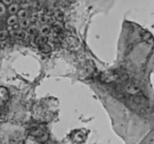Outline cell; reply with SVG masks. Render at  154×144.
Masks as SVG:
<instances>
[{
	"label": "cell",
	"instance_id": "1",
	"mask_svg": "<svg viewBox=\"0 0 154 144\" xmlns=\"http://www.w3.org/2000/svg\"><path fill=\"white\" fill-rule=\"evenodd\" d=\"M125 88V91L131 95H135L140 91V87L137 85H136V84H132V83H127Z\"/></svg>",
	"mask_w": 154,
	"mask_h": 144
},
{
	"label": "cell",
	"instance_id": "2",
	"mask_svg": "<svg viewBox=\"0 0 154 144\" xmlns=\"http://www.w3.org/2000/svg\"><path fill=\"white\" fill-rule=\"evenodd\" d=\"M10 35L11 36L14 37L15 38L17 39H23V38L26 37V31L23 30V29H12V30L10 31L9 32Z\"/></svg>",
	"mask_w": 154,
	"mask_h": 144
},
{
	"label": "cell",
	"instance_id": "3",
	"mask_svg": "<svg viewBox=\"0 0 154 144\" xmlns=\"http://www.w3.org/2000/svg\"><path fill=\"white\" fill-rule=\"evenodd\" d=\"M48 37L45 36V35H37L35 37V42L38 44V46L42 45V44H46L47 41H48Z\"/></svg>",
	"mask_w": 154,
	"mask_h": 144
},
{
	"label": "cell",
	"instance_id": "4",
	"mask_svg": "<svg viewBox=\"0 0 154 144\" xmlns=\"http://www.w3.org/2000/svg\"><path fill=\"white\" fill-rule=\"evenodd\" d=\"M20 5L17 3H14L13 2L11 5H10L8 7V13H9L11 15H15L16 14H17L18 11L20 10Z\"/></svg>",
	"mask_w": 154,
	"mask_h": 144
},
{
	"label": "cell",
	"instance_id": "5",
	"mask_svg": "<svg viewBox=\"0 0 154 144\" xmlns=\"http://www.w3.org/2000/svg\"><path fill=\"white\" fill-rule=\"evenodd\" d=\"M17 16L19 19H20V20L28 19V17H29V12H28V10L21 8V9H20L18 11V12H17Z\"/></svg>",
	"mask_w": 154,
	"mask_h": 144
},
{
	"label": "cell",
	"instance_id": "6",
	"mask_svg": "<svg viewBox=\"0 0 154 144\" xmlns=\"http://www.w3.org/2000/svg\"><path fill=\"white\" fill-rule=\"evenodd\" d=\"M18 23V17L17 15H11L7 19V24L9 26H14Z\"/></svg>",
	"mask_w": 154,
	"mask_h": 144
},
{
	"label": "cell",
	"instance_id": "7",
	"mask_svg": "<svg viewBox=\"0 0 154 144\" xmlns=\"http://www.w3.org/2000/svg\"><path fill=\"white\" fill-rule=\"evenodd\" d=\"M50 31H51V27H50V26H48V25L47 24L42 25V26H41L40 29H39V30H38V33H39V35L47 36V35L49 34Z\"/></svg>",
	"mask_w": 154,
	"mask_h": 144
},
{
	"label": "cell",
	"instance_id": "8",
	"mask_svg": "<svg viewBox=\"0 0 154 144\" xmlns=\"http://www.w3.org/2000/svg\"><path fill=\"white\" fill-rule=\"evenodd\" d=\"M26 32L27 34H29V35H35L38 33V29L36 26L30 25V26H29V27L26 29Z\"/></svg>",
	"mask_w": 154,
	"mask_h": 144
},
{
	"label": "cell",
	"instance_id": "9",
	"mask_svg": "<svg viewBox=\"0 0 154 144\" xmlns=\"http://www.w3.org/2000/svg\"><path fill=\"white\" fill-rule=\"evenodd\" d=\"M30 20H29V19H26V20H20V22H19V27L20 28V29H27L29 26H30Z\"/></svg>",
	"mask_w": 154,
	"mask_h": 144
},
{
	"label": "cell",
	"instance_id": "10",
	"mask_svg": "<svg viewBox=\"0 0 154 144\" xmlns=\"http://www.w3.org/2000/svg\"><path fill=\"white\" fill-rule=\"evenodd\" d=\"M54 17L58 21H62L63 20L64 15H63V13L61 10L57 9L54 11Z\"/></svg>",
	"mask_w": 154,
	"mask_h": 144
},
{
	"label": "cell",
	"instance_id": "11",
	"mask_svg": "<svg viewBox=\"0 0 154 144\" xmlns=\"http://www.w3.org/2000/svg\"><path fill=\"white\" fill-rule=\"evenodd\" d=\"M39 50H40L42 52L47 54V53H49L50 51H51V47L49 44L46 43V44H42V45L39 46Z\"/></svg>",
	"mask_w": 154,
	"mask_h": 144
},
{
	"label": "cell",
	"instance_id": "12",
	"mask_svg": "<svg viewBox=\"0 0 154 144\" xmlns=\"http://www.w3.org/2000/svg\"><path fill=\"white\" fill-rule=\"evenodd\" d=\"M31 7L32 8V9L35 11H38V10L41 9V8L42 7V2H33L32 5H31Z\"/></svg>",
	"mask_w": 154,
	"mask_h": 144
},
{
	"label": "cell",
	"instance_id": "13",
	"mask_svg": "<svg viewBox=\"0 0 154 144\" xmlns=\"http://www.w3.org/2000/svg\"><path fill=\"white\" fill-rule=\"evenodd\" d=\"M8 32L6 29H2L0 30V40H5L8 37Z\"/></svg>",
	"mask_w": 154,
	"mask_h": 144
},
{
	"label": "cell",
	"instance_id": "14",
	"mask_svg": "<svg viewBox=\"0 0 154 144\" xmlns=\"http://www.w3.org/2000/svg\"><path fill=\"white\" fill-rule=\"evenodd\" d=\"M38 20H39V21H40V23H42V24L46 25L48 21V16L45 15V14H43V15H42L41 17H39Z\"/></svg>",
	"mask_w": 154,
	"mask_h": 144
},
{
	"label": "cell",
	"instance_id": "15",
	"mask_svg": "<svg viewBox=\"0 0 154 144\" xmlns=\"http://www.w3.org/2000/svg\"><path fill=\"white\" fill-rule=\"evenodd\" d=\"M38 18H39L38 14L36 12V11H35V12H33L30 16H29V20H30V22L31 21L34 22V21H36V20H38Z\"/></svg>",
	"mask_w": 154,
	"mask_h": 144
},
{
	"label": "cell",
	"instance_id": "16",
	"mask_svg": "<svg viewBox=\"0 0 154 144\" xmlns=\"http://www.w3.org/2000/svg\"><path fill=\"white\" fill-rule=\"evenodd\" d=\"M6 11V7L2 3V2H0V17L5 14Z\"/></svg>",
	"mask_w": 154,
	"mask_h": 144
},
{
	"label": "cell",
	"instance_id": "17",
	"mask_svg": "<svg viewBox=\"0 0 154 144\" xmlns=\"http://www.w3.org/2000/svg\"><path fill=\"white\" fill-rule=\"evenodd\" d=\"M119 78H120L121 81H128L129 77H128V74L125 73V72H123V73H122L119 75Z\"/></svg>",
	"mask_w": 154,
	"mask_h": 144
},
{
	"label": "cell",
	"instance_id": "18",
	"mask_svg": "<svg viewBox=\"0 0 154 144\" xmlns=\"http://www.w3.org/2000/svg\"><path fill=\"white\" fill-rule=\"evenodd\" d=\"M53 29H54V32H56L57 33H60V32H61L62 31L61 27H60L59 25H54V26H53Z\"/></svg>",
	"mask_w": 154,
	"mask_h": 144
},
{
	"label": "cell",
	"instance_id": "19",
	"mask_svg": "<svg viewBox=\"0 0 154 144\" xmlns=\"http://www.w3.org/2000/svg\"><path fill=\"white\" fill-rule=\"evenodd\" d=\"M20 6L22 7V8H23V9L27 10V8L29 7V5L27 3V2H22V5H20Z\"/></svg>",
	"mask_w": 154,
	"mask_h": 144
},
{
	"label": "cell",
	"instance_id": "20",
	"mask_svg": "<svg viewBox=\"0 0 154 144\" xmlns=\"http://www.w3.org/2000/svg\"><path fill=\"white\" fill-rule=\"evenodd\" d=\"M2 3H3L5 5H7L9 6L10 5H11V4L13 3V2L12 1H11V0H10V1H8V0H4V1H2Z\"/></svg>",
	"mask_w": 154,
	"mask_h": 144
},
{
	"label": "cell",
	"instance_id": "21",
	"mask_svg": "<svg viewBox=\"0 0 154 144\" xmlns=\"http://www.w3.org/2000/svg\"><path fill=\"white\" fill-rule=\"evenodd\" d=\"M44 144H54V142H51V141H45V143H44Z\"/></svg>",
	"mask_w": 154,
	"mask_h": 144
}]
</instances>
